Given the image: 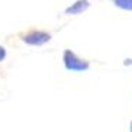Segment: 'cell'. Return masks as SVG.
I'll list each match as a JSON object with an SVG mask.
<instances>
[{
  "label": "cell",
  "mask_w": 132,
  "mask_h": 132,
  "mask_svg": "<svg viewBox=\"0 0 132 132\" xmlns=\"http://www.w3.org/2000/svg\"><path fill=\"white\" fill-rule=\"evenodd\" d=\"M62 62L67 71L71 73H84L90 68V62L87 60H83L74 54L71 50H64L62 54Z\"/></svg>",
  "instance_id": "obj_1"
},
{
  "label": "cell",
  "mask_w": 132,
  "mask_h": 132,
  "mask_svg": "<svg viewBox=\"0 0 132 132\" xmlns=\"http://www.w3.org/2000/svg\"><path fill=\"white\" fill-rule=\"evenodd\" d=\"M22 41L31 47H42L51 41V35L45 31H31L22 36Z\"/></svg>",
  "instance_id": "obj_2"
},
{
  "label": "cell",
  "mask_w": 132,
  "mask_h": 132,
  "mask_svg": "<svg viewBox=\"0 0 132 132\" xmlns=\"http://www.w3.org/2000/svg\"><path fill=\"white\" fill-rule=\"evenodd\" d=\"M90 7V2L89 0H76L74 3H71L68 7L64 10V13L68 16H77L81 15L83 12H86Z\"/></svg>",
  "instance_id": "obj_3"
},
{
  "label": "cell",
  "mask_w": 132,
  "mask_h": 132,
  "mask_svg": "<svg viewBox=\"0 0 132 132\" xmlns=\"http://www.w3.org/2000/svg\"><path fill=\"white\" fill-rule=\"evenodd\" d=\"M112 3L122 10L132 12V0H112Z\"/></svg>",
  "instance_id": "obj_4"
},
{
  "label": "cell",
  "mask_w": 132,
  "mask_h": 132,
  "mask_svg": "<svg viewBox=\"0 0 132 132\" xmlns=\"http://www.w3.org/2000/svg\"><path fill=\"white\" fill-rule=\"evenodd\" d=\"M6 57H7V51H6V48H4L3 45H0V62L4 61Z\"/></svg>",
  "instance_id": "obj_5"
},
{
  "label": "cell",
  "mask_w": 132,
  "mask_h": 132,
  "mask_svg": "<svg viewBox=\"0 0 132 132\" xmlns=\"http://www.w3.org/2000/svg\"><path fill=\"white\" fill-rule=\"evenodd\" d=\"M123 65H132V60L131 58H126L123 61Z\"/></svg>",
  "instance_id": "obj_6"
},
{
  "label": "cell",
  "mask_w": 132,
  "mask_h": 132,
  "mask_svg": "<svg viewBox=\"0 0 132 132\" xmlns=\"http://www.w3.org/2000/svg\"><path fill=\"white\" fill-rule=\"evenodd\" d=\"M129 131L132 132V120H131V125H129Z\"/></svg>",
  "instance_id": "obj_7"
}]
</instances>
